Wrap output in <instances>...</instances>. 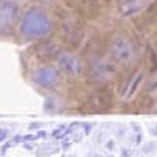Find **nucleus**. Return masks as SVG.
I'll use <instances>...</instances> for the list:
<instances>
[{
    "label": "nucleus",
    "mask_w": 157,
    "mask_h": 157,
    "mask_svg": "<svg viewBox=\"0 0 157 157\" xmlns=\"http://www.w3.org/2000/svg\"><path fill=\"white\" fill-rule=\"evenodd\" d=\"M69 157H75V155H69Z\"/></svg>",
    "instance_id": "obj_14"
},
{
    "label": "nucleus",
    "mask_w": 157,
    "mask_h": 157,
    "mask_svg": "<svg viewBox=\"0 0 157 157\" xmlns=\"http://www.w3.org/2000/svg\"><path fill=\"white\" fill-rule=\"evenodd\" d=\"M19 21V3L16 0H2V25L10 27Z\"/></svg>",
    "instance_id": "obj_6"
},
{
    "label": "nucleus",
    "mask_w": 157,
    "mask_h": 157,
    "mask_svg": "<svg viewBox=\"0 0 157 157\" xmlns=\"http://www.w3.org/2000/svg\"><path fill=\"white\" fill-rule=\"evenodd\" d=\"M88 157H99V154H90Z\"/></svg>",
    "instance_id": "obj_13"
},
{
    "label": "nucleus",
    "mask_w": 157,
    "mask_h": 157,
    "mask_svg": "<svg viewBox=\"0 0 157 157\" xmlns=\"http://www.w3.org/2000/svg\"><path fill=\"white\" fill-rule=\"evenodd\" d=\"M33 82L41 88H54L60 82V74L52 66H41L33 72Z\"/></svg>",
    "instance_id": "obj_4"
},
{
    "label": "nucleus",
    "mask_w": 157,
    "mask_h": 157,
    "mask_svg": "<svg viewBox=\"0 0 157 157\" xmlns=\"http://www.w3.org/2000/svg\"><path fill=\"white\" fill-rule=\"evenodd\" d=\"M88 75L98 83H105L115 77V64L102 57H91L88 60Z\"/></svg>",
    "instance_id": "obj_3"
},
{
    "label": "nucleus",
    "mask_w": 157,
    "mask_h": 157,
    "mask_svg": "<svg viewBox=\"0 0 157 157\" xmlns=\"http://www.w3.org/2000/svg\"><path fill=\"white\" fill-rule=\"evenodd\" d=\"M148 0H123V11L124 14L129 16V14H134L135 11H140L143 10V6L146 5Z\"/></svg>",
    "instance_id": "obj_7"
},
{
    "label": "nucleus",
    "mask_w": 157,
    "mask_h": 157,
    "mask_svg": "<svg viewBox=\"0 0 157 157\" xmlns=\"http://www.w3.org/2000/svg\"><path fill=\"white\" fill-rule=\"evenodd\" d=\"M149 132H151V135H152V137H157V127H155V126L149 127Z\"/></svg>",
    "instance_id": "obj_10"
},
{
    "label": "nucleus",
    "mask_w": 157,
    "mask_h": 157,
    "mask_svg": "<svg viewBox=\"0 0 157 157\" xmlns=\"http://www.w3.org/2000/svg\"><path fill=\"white\" fill-rule=\"evenodd\" d=\"M17 29L25 38H46L52 32V21L47 13L41 8H30L19 17Z\"/></svg>",
    "instance_id": "obj_1"
},
{
    "label": "nucleus",
    "mask_w": 157,
    "mask_h": 157,
    "mask_svg": "<svg viewBox=\"0 0 157 157\" xmlns=\"http://www.w3.org/2000/svg\"><path fill=\"white\" fill-rule=\"evenodd\" d=\"M57 58V64H58V68L64 72V74H68V75H78L82 71V63L80 60H78L75 55L69 54V52H58V54L55 55Z\"/></svg>",
    "instance_id": "obj_5"
},
{
    "label": "nucleus",
    "mask_w": 157,
    "mask_h": 157,
    "mask_svg": "<svg viewBox=\"0 0 157 157\" xmlns=\"http://www.w3.org/2000/svg\"><path fill=\"white\" fill-rule=\"evenodd\" d=\"M154 149H155L154 143H148V145H145V148H143V151H145V152H152Z\"/></svg>",
    "instance_id": "obj_8"
},
{
    "label": "nucleus",
    "mask_w": 157,
    "mask_h": 157,
    "mask_svg": "<svg viewBox=\"0 0 157 157\" xmlns=\"http://www.w3.org/2000/svg\"><path fill=\"white\" fill-rule=\"evenodd\" d=\"M8 135V132H5V130H2V140H5V137Z\"/></svg>",
    "instance_id": "obj_12"
},
{
    "label": "nucleus",
    "mask_w": 157,
    "mask_h": 157,
    "mask_svg": "<svg viewBox=\"0 0 157 157\" xmlns=\"http://www.w3.org/2000/svg\"><path fill=\"white\" fill-rule=\"evenodd\" d=\"M120 154H121V157H130V155H132V152H130L129 149H126V148H123L120 151Z\"/></svg>",
    "instance_id": "obj_9"
},
{
    "label": "nucleus",
    "mask_w": 157,
    "mask_h": 157,
    "mask_svg": "<svg viewBox=\"0 0 157 157\" xmlns=\"http://www.w3.org/2000/svg\"><path fill=\"white\" fill-rule=\"evenodd\" d=\"M107 148H109V149H113V148H115V143H113V141H109V143H107Z\"/></svg>",
    "instance_id": "obj_11"
},
{
    "label": "nucleus",
    "mask_w": 157,
    "mask_h": 157,
    "mask_svg": "<svg viewBox=\"0 0 157 157\" xmlns=\"http://www.w3.org/2000/svg\"><path fill=\"white\" fill-rule=\"evenodd\" d=\"M109 49L112 58L124 66H129L137 60V47L126 35H116L110 41Z\"/></svg>",
    "instance_id": "obj_2"
}]
</instances>
